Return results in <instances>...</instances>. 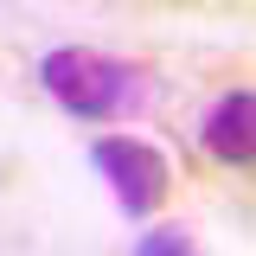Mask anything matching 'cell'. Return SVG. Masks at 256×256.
<instances>
[{
    "mask_svg": "<svg viewBox=\"0 0 256 256\" xmlns=\"http://www.w3.org/2000/svg\"><path fill=\"white\" fill-rule=\"evenodd\" d=\"M38 84L52 90V102H58V109L84 116V122H109V116H122L128 102L141 96L134 70H128L122 58L90 52V45H58V52H45Z\"/></svg>",
    "mask_w": 256,
    "mask_h": 256,
    "instance_id": "1",
    "label": "cell"
},
{
    "mask_svg": "<svg viewBox=\"0 0 256 256\" xmlns=\"http://www.w3.org/2000/svg\"><path fill=\"white\" fill-rule=\"evenodd\" d=\"M90 160H96V173L109 180V192L122 198V212L128 218H148L160 198H166V154L160 148H148L141 134H109V141H96L90 148Z\"/></svg>",
    "mask_w": 256,
    "mask_h": 256,
    "instance_id": "2",
    "label": "cell"
},
{
    "mask_svg": "<svg viewBox=\"0 0 256 256\" xmlns=\"http://www.w3.org/2000/svg\"><path fill=\"white\" fill-rule=\"evenodd\" d=\"M250 122H256V96L250 90L218 96L212 116H205V148H212L224 166H250Z\"/></svg>",
    "mask_w": 256,
    "mask_h": 256,
    "instance_id": "3",
    "label": "cell"
},
{
    "mask_svg": "<svg viewBox=\"0 0 256 256\" xmlns=\"http://www.w3.org/2000/svg\"><path fill=\"white\" fill-rule=\"evenodd\" d=\"M134 256H205V250L192 244V230H180V224H154V230L134 237Z\"/></svg>",
    "mask_w": 256,
    "mask_h": 256,
    "instance_id": "4",
    "label": "cell"
}]
</instances>
